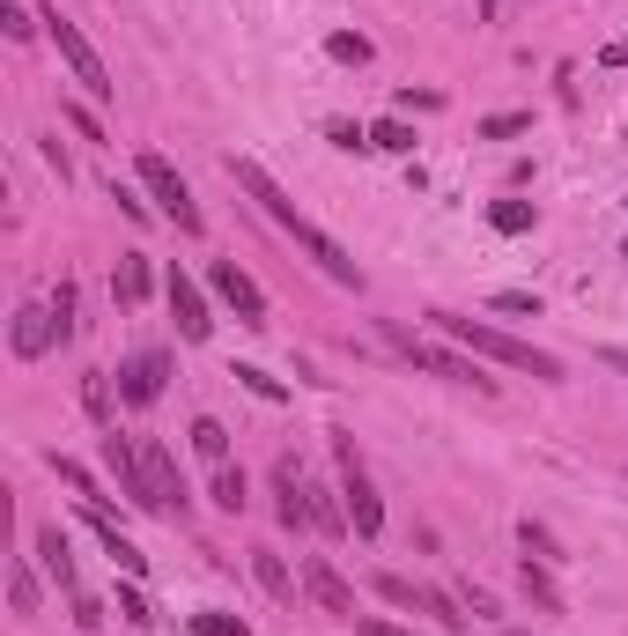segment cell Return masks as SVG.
Returning a JSON list of instances; mask_svg holds the SVG:
<instances>
[{"instance_id":"d590c367","label":"cell","mask_w":628,"mask_h":636,"mask_svg":"<svg viewBox=\"0 0 628 636\" xmlns=\"http://www.w3.org/2000/svg\"><path fill=\"white\" fill-rule=\"evenodd\" d=\"M52 318H60V333H74V282H60V296H52Z\"/></svg>"},{"instance_id":"9a60e30c","label":"cell","mask_w":628,"mask_h":636,"mask_svg":"<svg viewBox=\"0 0 628 636\" xmlns=\"http://www.w3.org/2000/svg\"><path fill=\"white\" fill-rule=\"evenodd\" d=\"M518 585H525V600L540 607V614H562V592H555V577H547V563H532V555H525Z\"/></svg>"},{"instance_id":"83f0119b","label":"cell","mask_w":628,"mask_h":636,"mask_svg":"<svg viewBox=\"0 0 628 636\" xmlns=\"http://www.w3.org/2000/svg\"><path fill=\"white\" fill-rule=\"evenodd\" d=\"M52 474H60L74 496H89V503H97V481H89V466H74V459H60V452H52Z\"/></svg>"},{"instance_id":"d6986e66","label":"cell","mask_w":628,"mask_h":636,"mask_svg":"<svg viewBox=\"0 0 628 636\" xmlns=\"http://www.w3.org/2000/svg\"><path fill=\"white\" fill-rule=\"evenodd\" d=\"M518 540H525V555H532V563H547V570H555V563H562V548H555V533H547V526H532V518H525V526H518Z\"/></svg>"},{"instance_id":"f546056e","label":"cell","mask_w":628,"mask_h":636,"mask_svg":"<svg viewBox=\"0 0 628 636\" xmlns=\"http://www.w3.org/2000/svg\"><path fill=\"white\" fill-rule=\"evenodd\" d=\"M82 400H89V415H97V422H111V385H104V370H89Z\"/></svg>"},{"instance_id":"d4e9b609","label":"cell","mask_w":628,"mask_h":636,"mask_svg":"<svg viewBox=\"0 0 628 636\" xmlns=\"http://www.w3.org/2000/svg\"><path fill=\"white\" fill-rule=\"evenodd\" d=\"M237 385H244V392H259V400H289V385L266 378V370H252V363H237Z\"/></svg>"},{"instance_id":"ffe728a7","label":"cell","mask_w":628,"mask_h":636,"mask_svg":"<svg viewBox=\"0 0 628 636\" xmlns=\"http://www.w3.org/2000/svg\"><path fill=\"white\" fill-rule=\"evenodd\" d=\"M252 577H259L266 592H274V600H289V592H296V585H289V570H281V555H266V548L252 555Z\"/></svg>"},{"instance_id":"7a4b0ae2","label":"cell","mask_w":628,"mask_h":636,"mask_svg":"<svg viewBox=\"0 0 628 636\" xmlns=\"http://www.w3.org/2000/svg\"><path fill=\"white\" fill-rule=\"evenodd\" d=\"M45 30H52V45H60V60L74 67V82H82L89 97H119V82H111V67L97 60V45H89V37L74 30L67 15H60V8H45Z\"/></svg>"},{"instance_id":"52a82bcc","label":"cell","mask_w":628,"mask_h":636,"mask_svg":"<svg viewBox=\"0 0 628 636\" xmlns=\"http://www.w3.org/2000/svg\"><path fill=\"white\" fill-rule=\"evenodd\" d=\"M207 282H215V296L237 311V326H266V296H259V282L237 267V259H215V274H207Z\"/></svg>"},{"instance_id":"8fae6325","label":"cell","mask_w":628,"mask_h":636,"mask_svg":"<svg viewBox=\"0 0 628 636\" xmlns=\"http://www.w3.org/2000/svg\"><path fill=\"white\" fill-rule=\"evenodd\" d=\"M163 370H170V355L163 348H148V355H133V363L119 370V392H126V407H148V400H156V392H163Z\"/></svg>"},{"instance_id":"30bf717a","label":"cell","mask_w":628,"mask_h":636,"mask_svg":"<svg viewBox=\"0 0 628 636\" xmlns=\"http://www.w3.org/2000/svg\"><path fill=\"white\" fill-rule=\"evenodd\" d=\"M52 341H67L60 318H52V304H23V311H15V355H23V363H37Z\"/></svg>"},{"instance_id":"836d02e7","label":"cell","mask_w":628,"mask_h":636,"mask_svg":"<svg viewBox=\"0 0 628 636\" xmlns=\"http://www.w3.org/2000/svg\"><path fill=\"white\" fill-rule=\"evenodd\" d=\"M459 600H466V614H473V622H496V600H488V592H481V585H466V592H459Z\"/></svg>"},{"instance_id":"ac0fdd59","label":"cell","mask_w":628,"mask_h":636,"mask_svg":"<svg viewBox=\"0 0 628 636\" xmlns=\"http://www.w3.org/2000/svg\"><path fill=\"white\" fill-rule=\"evenodd\" d=\"M8 607H15V614H37V607H45V592H37V570H30V563H8Z\"/></svg>"},{"instance_id":"9c48e42d","label":"cell","mask_w":628,"mask_h":636,"mask_svg":"<svg viewBox=\"0 0 628 636\" xmlns=\"http://www.w3.org/2000/svg\"><path fill=\"white\" fill-rule=\"evenodd\" d=\"M163 296H170V311H178V333H185V341H207V333H215V318H207V296H200L193 274L170 267V274H163Z\"/></svg>"},{"instance_id":"5b68a950","label":"cell","mask_w":628,"mask_h":636,"mask_svg":"<svg viewBox=\"0 0 628 636\" xmlns=\"http://www.w3.org/2000/svg\"><path fill=\"white\" fill-rule=\"evenodd\" d=\"M392 333V348H407L414 355V363H422L429 370V378H451V385H473V392H496V378H481V370H473L466 363V355H444V348H429V341H414V333L407 326H385Z\"/></svg>"},{"instance_id":"f35d334b","label":"cell","mask_w":628,"mask_h":636,"mask_svg":"<svg viewBox=\"0 0 628 636\" xmlns=\"http://www.w3.org/2000/svg\"><path fill=\"white\" fill-rule=\"evenodd\" d=\"M606 67H628V37H614V45H606Z\"/></svg>"},{"instance_id":"1f68e13d","label":"cell","mask_w":628,"mask_h":636,"mask_svg":"<svg viewBox=\"0 0 628 636\" xmlns=\"http://www.w3.org/2000/svg\"><path fill=\"white\" fill-rule=\"evenodd\" d=\"M496 304H503V311H518V318H540V296H532V289H503Z\"/></svg>"},{"instance_id":"603a6c76","label":"cell","mask_w":628,"mask_h":636,"mask_svg":"<svg viewBox=\"0 0 628 636\" xmlns=\"http://www.w3.org/2000/svg\"><path fill=\"white\" fill-rule=\"evenodd\" d=\"M215 503L222 511H244V466H215Z\"/></svg>"},{"instance_id":"6da1fadb","label":"cell","mask_w":628,"mask_h":636,"mask_svg":"<svg viewBox=\"0 0 628 636\" xmlns=\"http://www.w3.org/2000/svg\"><path fill=\"white\" fill-rule=\"evenodd\" d=\"M429 326L444 333V341H459L466 355H488V363H503V370H525V378H547V385L562 378V363H555L547 348H532V341H518V333H503V326H488V318L429 311Z\"/></svg>"},{"instance_id":"8992f818","label":"cell","mask_w":628,"mask_h":636,"mask_svg":"<svg viewBox=\"0 0 628 636\" xmlns=\"http://www.w3.org/2000/svg\"><path fill=\"white\" fill-rule=\"evenodd\" d=\"M281 230H289V237H296V245H303V252H311V259H318V267H326V274H333V282H340V289H363V274H355V259H348V252H340V245H333V237H326V230H318V222H311V215H289V222H281Z\"/></svg>"},{"instance_id":"74e56055","label":"cell","mask_w":628,"mask_h":636,"mask_svg":"<svg viewBox=\"0 0 628 636\" xmlns=\"http://www.w3.org/2000/svg\"><path fill=\"white\" fill-rule=\"evenodd\" d=\"M74 622H82V629H97V622H104V607L89 600V592H74Z\"/></svg>"},{"instance_id":"4dcf8cb0","label":"cell","mask_w":628,"mask_h":636,"mask_svg":"<svg viewBox=\"0 0 628 636\" xmlns=\"http://www.w3.org/2000/svg\"><path fill=\"white\" fill-rule=\"evenodd\" d=\"M119 614H126V622H156V614H148V592H141V585H119Z\"/></svg>"},{"instance_id":"4fadbf2b","label":"cell","mask_w":628,"mask_h":636,"mask_svg":"<svg viewBox=\"0 0 628 636\" xmlns=\"http://www.w3.org/2000/svg\"><path fill=\"white\" fill-rule=\"evenodd\" d=\"M37 563H45V577L60 592H74V555H67V533L60 526H37Z\"/></svg>"},{"instance_id":"4316f807","label":"cell","mask_w":628,"mask_h":636,"mask_svg":"<svg viewBox=\"0 0 628 636\" xmlns=\"http://www.w3.org/2000/svg\"><path fill=\"white\" fill-rule=\"evenodd\" d=\"M326 52H333V60H348V67H363V60H370V37H363V30H340Z\"/></svg>"},{"instance_id":"ba28073f","label":"cell","mask_w":628,"mask_h":636,"mask_svg":"<svg viewBox=\"0 0 628 636\" xmlns=\"http://www.w3.org/2000/svg\"><path fill=\"white\" fill-rule=\"evenodd\" d=\"M303 592H311L326 614H340V622H355V614H363V607H355V592H348V577H340L326 555H303Z\"/></svg>"},{"instance_id":"7402d4cb","label":"cell","mask_w":628,"mask_h":636,"mask_svg":"<svg viewBox=\"0 0 628 636\" xmlns=\"http://www.w3.org/2000/svg\"><path fill=\"white\" fill-rule=\"evenodd\" d=\"M377 600H392V607H429L422 585H407V577H392V570H377Z\"/></svg>"},{"instance_id":"e0dca14e","label":"cell","mask_w":628,"mask_h":636,"mask_svg":"<svg viewBox=\"0 0 628 636\" xmlns=\"http://www.w3.org/2000/svg\"><path fill=\"white\" fill-rule=\"evenodd\" d=\"M193 452H200L207 466H230V429H222L215 415H200V422H193Z\"/></svg>"},{"instance_id":"484cf974","label":"cell","mask_w":628,"mask_h":636,"mask_svg":"<svg viewBox=\"0 0 628 636\" xmlns=\"http://www.w3.org/2000/svg\"><path fill=\"white\" fill-rule=\"evenodd\" d=\"M193 636H252V629H244L237 614H215V607H207V614H193Z\"/></svg>"},{"instance_id":"f1b7e54d","label":"cell","mask_w":628,"mask_h":636,"mask_svg":"<svg viewBox=\"0 0 628 636\" xmlns=\"http://www.w3.org/2000/svg\"><path fill=\"white\" fill-rule=\"evenodd\" d=\"M525 126H532L525 111H496V119H481V134L488 141H510V134H525Z\"/></svg>"},{"instance_id":"7c38bea8","label":"cell","mask_w":628,"mask_h":636,"mask_svg":"<svg viewBox=\"0 0 628 636\" xmlns=\"http://www.w3.org/2000/svg\"><path fill=\"white\" fill-rule=\"evenodd\" d=\"M104 466H111V474H119V496H133V503H141V511H148V474H141V452H133V444L119 437V429H111V437H104Z\"/></svg>"},{"instance_id":"60d3db41","label":"cell","mask_w":628,"mask_h":636,"mask_svg":"<svg viewBox=\"0 0 628 636\" xmlns=\"http://www.w3.org/2000/svg\"><path fill=\"white\" fill-rule=\"evenodd\" d=\"M503 636H525V629H503Z\"/></svg>"},{"instance_id":"44dd1931","label":"cell","mask_w":628,"mask_h":636,"mask_svg":"<svg viewBox=\"0 0 628 636\" xmlns=\"http://www.w3.org/2000/svg\"><path fill=\"white\" fill-rule=\"evenodd\" d=\"M488 222H496L503 237H518V230H532V200H496V208H488Z\"/></svg>"},{"instance_id":"d6a6232c","label":"cell","mask_w":628,"mask_h":636,"mask_svg":"<svg viewBox=\"0 0 628 636\" xmlns=\"http://www.w3.org/2000/svg\"><path fill=\"white\" fill-rule=\"evenodd\" d=\"M355 636H414V629H399V622H385V614H355Z\"/></svg>"},{"instance_id":"8d00e7d4","label":"cell","mask_w":628,"mask_h":636,"mask_svg":"<svg viewBox=\"0 0 628 636\" xmlns=\"http://www.w3.org/2000/svg\"><path fill=\"white\" fill-rule=\"evenodd\" d=\"M67 126H74L82 141H104V134H97V119H89V104H67Z\"/></svg>"},{"instance_id":"5bb4252c","label":"cell","mask_w":628,"mask_h":636,"mask_svg":"<svg viewBox=\"0 0 628 636\" xmlns=\"http://www.w3.org/2000/svg\"><path fill=\"white\" fill-rule=\"evenodd\" d=\"M89 526H97V540H104V548H111V563H119L126 577H141V570H148V555H141V548H133V540H126L119 526H111V518L97 511V503H89Z\"/></svg>"},{"instance_id":"2e32d148","label":"cell","mask_w":628,"mask_h":636,"mask_svg":"<svg viewBox=\"0 0 628 636\" xmlns=\"http://www.w3.org/2000/svg\"><path fill=\"white\" fill-rule=\"evenodd\" d=\"M111 289H119V304H148V289H156L148 259H141V252H133V259H119V282H111Z\"/></svg>"},{"instance_id":"3957f363","label":"cell","mask_w":628,"mask_h":636,"mask_svg":"<svg viewBox=\"0 0 628 636\" xmlns=\"http://www.w3.org/2000/svg\"><path fill=\"white\" fill-rule=\"evenodd\" d=\"M333 452H340V496H348V526L363 533V540H377V533H385V503H377L363 459H355V437H333Z\"/></svg>"},{"instance_id":"277c9868","label":"cell","mask_w":628,"mask_h":636,"mask_svg":"<svg viewBox=\"0 0 628 636\" xmlns=\"http://www.w3.org/2000/svg\"><path fill=\"white\" fill-rule=\"evenodd\" d=\"M141 185H148V193H156L163 222H178L185 237H200V208H193V185H185L178 171H170V156H156V148H148V156H141Z\"/></svg>"},{"instance_id":"cb8c5ba5","label":"cell","mask_w":628,"mask_h":636,"mask_svg":"<svg viewBox=\"0 0 628 636\" xmlns=\"http://www.w3.org/2000/svg\"><path fill=\"white\" fill-rule=\"evenodd\" d=\"M370 148H385V156H414V134L399 119H385V126H370Z\"/></svg>"},{"instance_id":"ab89813d","label":"cell","mask_w":628,"mask_h":636,"mask_svg":"<svg viewBox=\"0 0 628 636\" xmlns=\"http://www.w3.org/2000/svg\"><path fill=\"white\" fill-rule=\"evenodd\" d=\"M606 363H614V370H628V355H621V348H606Z\"/></svg>"},{"instance_id":"e575fe53","label":"cell","mask_w":628,"mask_h":636,"mask_svg":"<svg viewBox=\"0 0 628 636\" xmlns=\"http://www.w3.org/2000/svg\"><path fill=\"white\" fill-rule=\"evenodd\" d=\"M326 134H333V148H370V134H363V126H348V119H333Z\"/></svg>"}]
</instances>
